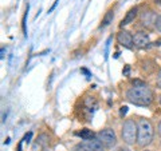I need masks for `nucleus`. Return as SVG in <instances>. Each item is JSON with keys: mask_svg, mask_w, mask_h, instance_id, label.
<instances>
[{"mask_svg": "<svg viewBox=\"0 0 161 151\" xmlns=\"http://www.w3.org/2000/svg\"><path fill=\"white\" fill-rule=\"evenodd\" d=\"M126 99L136 106L147 107L153 102V91L145 83L141 86H133L126 91Z\"/></svg>", "mask_w": 161, "mask_h": 151, "instance_id": "nucleus-1", "label": "nucleus"}, {"mask_svg": "<svg viewBox=\"0 0 161 151\" xmlns=\"http://www.w3.org/2000/svg\"><path fill=\"white\" fill-rule=\"evenodd\" d=\"M138 137H137V144L141 147L149 146L152 143L153 137H154V128L153 124L150 123L148 119H140L138 120Z\"/></svg>", "mask_w": 161, "mask_h": 151, "instance_id": "nucleus-2", "label": "nucleus"}, {"mask_svg": "<svg viewBox=\"0 0 161 151\" xmlns=\"http://www.w3.org/2000/svg\"><path fill=\"white\" fill-rule=\"evenodd\" d=\"M138 137V126L133 119H126L122 126V139L126 144H134Z\"/></svg>", "mask_w": 161, "mask_h": 151, "instance_id": "nucleus-3", "label": "nucleus"}, {"mask_svg": "<svg viewBox=\"0 0 161 151\" xmlns=\"http://www.w3.org/2000/svg\"><path fill=\"white\" fill-rule=\"evenodd\" d=\"M98 139L103 143L105 147L110 148L117 142V135H115L114 130H112V128H103L98 133Z\"/></svg>", "mask_w": 161, "mask_h": 151, "instance_id": "nucleus-4", "label": "nucleus"}, {"mask_svg": "<svg viewBox=\"0 0 161 151\" xmlns=\"http://www.w3.org/2000/svg\"><path fill=\"white\" fill-rule=\"evenodd\" d=\"M117 42L122 47H126V48L133 47V36H132V34L128 31H119L117 34Z\"/></svg>", "mask_w": 161, "mask_h": 151, "instance_id": "nucleus-5", "label": "nucleus"}, {"mask_svg": "<svg viewBox=\"0 0 161 151\" xmlns=\"http://www.w3.org/2000/svg\"><path fill=\"white\" fill-rule=\"evenodd\" d=\"M149 44V36L145 32H137L133 36V46L138 48H144Z\"/></svg>", "mask_w": 161, "mask_h": 151, "instance_id": "nucleus-6", "label": "nucleus"}, {"mask_svg": "<svg viewBox=\"0 0 161 151\" xmlns=\"http://www.w3.org/2000/svg\"><path fill=\"white\" fill-rule=\"evenodd\" d=\"M82 143H83V146H86L90 151H105V146L99 139H95V138L87 139V140H83Z\"/></svg>", "mask_w": 161, "mask_h": 151, "instance_id": "nucleus-7", "label": "nucleus"}, {"mask_svg": "<svg viewBox=\"0 0 161 151\" xmlns=\"http://www.w3.org/2000/svg\"><path fill=\"white\" fill-rule=\"evenodd\" d=\"M137 12H138V9L137 7H133V8H130L128 13H126V16L124 18V20L121 22V27H124V26H128V24H130L132 22H134V19L136 16H137Z\"/></svg>", "mask_w": 161, "mask_h": 151, "instance_id": "nucleus-8", "label": "nucleus"}, {"mask_svg": "<svg viewBox=\"0 0 161 151\" xmlns=\"http://www.w3.org/2000/svg\"><path fill=\"white\" fill-rule=\"evenodd\" d=\"M113 18H114V13H113L112 9H110V11H108V12H106V15L103 16V19H102V24H101V28L108 27L109 24L113 22Z\"/></svg>", "mask_w": 161, "mask_h": 151, "instance_id": "nucleus-9", "label": "nucleus"}, {"mask_svg": "<svg viewBox=\"0 0 161 151\" xmlns=\"http://www.w3.org/2000/svg\"><path fill=\"white\" fill-rule=\"evenodd\" d=\"M78 137H80V139H83V140H87V139H93L94 137V134L92 130H87V128H83V130H80L79 133H77Z\"/></svg>", "mask_w": 161, "mask_h": 151, "instance_id": "nucleus-10", "label": "nucleus"}, {"mask_svg": "<svg viewBox=\"0 0 161 151\" xmlns=\"http://www.w3.org/2000/svg\"><path fill=\"white\" fill-rule=\"evenodd\" d=\"M154 27L157 29L158 32H161V15H158L157 18H156V22H154Z\"/></svg>", "mask_w": 161, "mask_h": 151, "instance_id": "nucleus-11", "label": "nucleus"}, {"mask_svg": "<svg viewBox=\"0 0 161 151\" xmlns=\"http://www.w3.org/2000/svg\"><path fill=\"white\" fill-rule=\"evenodd\" d=\"M75 151H90V150L86 147V146H83V143H80L75 147Z\"/></svg>", "mask_w": 161, "mask_h": 151, "instance_id": "nucleus-12", "label": "nucleus"}, {"mask_svg": "<svg viewBox=\"0 0 161 151\" xmlns=\"http://www.w3.org/2000/svg\"><path fill=\"white\" fill-rule=\"evenodd\" d=\"M28 11V9H27ZM27 11H26V15L23 16V23H22V26H23V32H24V35L27 36V28H26V18H27Z\"/></svg>", "mask_w": 161, "mask_h": 151, "instance_id": "nucleus-13", "label": "nucleus"}, {"mask_svg": "<svg viewBox=\"0 0 161 151\" xmlns=\"http://www.w3.org/2000/svg\"><path fill=\"white\" fill-rule=\"evenodd\" d=\"M31 137H32V133H28V134H26V137H24V142H30V139H31Z\"/></svg>", "mask_w": 161, "mask_h": 151, "instance_id": "nucleus-14", "label": "nucleus"}, {"mask_svg": "<svg viewBox=\"0 0 161 151\" xmlns=\"http://www.w3.org/2000/svg\"><path fill=\"white\" fill-rule=\"evenodd\" d=\"M157 86L161 88V70L158 71V76H157Z\"/></svg>", "mask_w": 161, "mask_h": 151, "instance_id": "nucleus-15", "label": "nucleus"}, {"mask_svg": "<svg viewBox=\"0 0 161 151\" xmlns=\"http://www.w3.org/2000/svg\"><path fill=\"white\" fill-rule=\"evenodd\" d=\"M126 111H128V107H125V106H124V107H121V115H125V114H126Z\"/></svg>", "mask_w": 161, "mask_h": 151, "instance_id": "nucleus-16", "label": "nucleus"}, {"mask_svg": "<svg viewBox=\"0 0 161 151\" xmlns=\"http://www.w3.org/2000/svg\"><path fill=\"white\" fill-rule=\"evenodd\" d=\"M154 44H156V46H161V39L156 40V42H154Z\"/></svg>", "mask_w": 161, "mask_h": 151, "instance_id": "nucleus-17", "label": "nucleus"}, {"mask_svg": "<svg viewBox=\"0 0 161 151\" xmlns=\"http://www.w3.org/2000/svg\"><path fill=\"white\" fill-rule=\"evenodd\" d=\"M157 130H158V134H160V137H161V122L158 123V128Z\"/></svg>", "mask_w": 161, "mask_h": 151, "instance_id": "nucleus-18", "label": "nucleus"}, {"mask_svg": "<svg viewBox=\"0 0 161 151\" xmlns=\"http://www.w3.org/2000/svg\"><path fill=\"white\" fill-rule=\"evenodd\" d=\"M118 151H130V150H129V148H125V147H122V148H119Z\"/></svg>", "mask_w": 161, "mask_h": 151, "instance_id": "nucleus-19", "label": "nucleus"}, {"mask_svg": "<svg viewBox=\"0 0 161 151\" xmlns=\"http://www.w3.org/2000/svg\"><path fill=\"white\" fill-rule=\"evenodd\" d=\"M160 103H161V96H160Z\"/></svg>", "mask_w": 161, "mask_h": 151, "instance_id": "nucleus-20", "label": "nucleus"}, {"mask_svg": "<svg viewBox=\"0 0 161 151\" xmlns=\"http://www.w3.org/2000/svg\"><path fill=\"white\" fill-rule=\"evenodd\" d=\"M144 151H149V150H144Z\"/></svg>", "mask_w": 161, "mask_h": 151, "instance_id": "nucleus-21", "label": "nucleus"}]
</instances>
